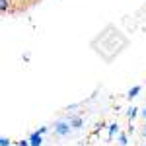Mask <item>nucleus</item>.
<instances>
[{"label": "nucleus", "instance_id": "nucleus-1", "mask_svg": "<svg viewBox=\"0 0 146 146\" xmlns=\"http://www.w3.org/2000/svg\"><path fill=\"white\" fill-rule=\"evenodd\" d=\"M53 129H55V135L60 136V138H66V136L72 135V127L68 123V119H56L55 123H53Z\"/></svg>", "mask_w": 146, "mask_h": 146}, {"label": "nucleus", "instance_id": "nucleus-2", "mask_svg": "<svg viewBox=\"0 0 146 146\" xmlns=\"http://www.w3.org/2000/svg\"><path fill=\"white\" fill-rule=\"evenodd\" d=\"M27 140H29L31 146H43V135H39L37 131H33L31 135L27 136Z\"/></svg>", "mask_w": 146, "mask_h": 146}, {"label": "nucleus", "instance_id": "nucleus-3", "mask_svg": "<svg viewBox=\"0 0 146 146\" xmlns=\"http://www.w3.org/2000/svg\"><path fill=\"white\" fill-rule=\"evenodd\" d=\"M68 123H70L72 129H76V131H78V129L84 127V119H82L80 115H70V117H68Z\"/></svg>", "mask_w": 146, "mask_h": 146}, {"label": "nucleus", "instance_id": "nucleus-4", "mask_svg": "<svg viewBox=\"0 0 146 146\" xmlns=\"http://www.w3.org/2000/svg\"><path fill=\"white\" fill-rule=\"evenodd\" d=\"M140 115V109L136 107V105H131L129 109H127V121L129 123H135V119Z\"/></svg>", "mask_w": 146, "mask_h": 146}, {"label": "nucleus", "instance_id": "nucleus-5", "mask_svg": "<svg viewBox=\"0 0 146 146\" xmlns=\"http://www.w3.org/2000/svg\"><path fill=\"white\" fill-rule=\"evenodd\" d=\"M140 92H142V86H138V84H136V86H133L131 90L127 92V100H129V101H133V100L136 98V96L140 94Z\"/></svg>", "mask_w": 146, "mask_h": 146}, {"label": "nucleus", "instance_id": "nucleus-6", "mask_svg": "<svg viewBox=\"0 0 146 146\" xmlns=\"http://www.w3.org/2000/svg\"><path fill=\"white\" fill-rule=\"evenodd\" d=\"M117 142H119V146H129V136H127L125 131H121V133L117 135Z\"/></svg>", "mask_w": 146, "mask_h": 146}, {"label": "nucleus", "instance_id": "nucleus-7", "mask_svg": "<svg viewBox=\"0 0 146 146\" xmlns=\"http://www.w3.org/2000/svg\"><path fill=\"white\" fill-rule=\"evenodd\" d=\"M107 133H109V138L117 136L119 133H121V131H119V125H117V123H111V125H109V131H107Z\"/></svg>", "mask_w": 146, "mask_h": 146}, {"label": "nucleus", "instance_id": "nucleus-8", "mask_svg": "<svg viewBox=\"0 0 146 146\" xmlns=\"http://www.w3.org/2000/svg\"><path fill=\"white\" fill-rule=\"evenodd\" d=\"M8 8H10V0H0V10L8 12Z\"/></svg>", "mask_w": 146, "mask_h": 146}, {"label": "nucleus", "instance_id": "nucleus-9", "mask_svg": "<svg viewBox=\"0 0 146 146\" xmlns=\"http://www.w3.org/2000/svg\"><path fill=\"white\" fill-rule=\"evenodd\" d=\"M0 146H12V140L8 136H2V138H0Z\"/></svg>", "mask_w": 146, "mask_h": 146}, {"label": "nucleus", "instance_id": "nucleus-10", "mask_svg": "<svg viewBox=\"0 0 146 146\" xmlns=\"http://www.w3.org/2000/svg\"><path fill=\"white\" fill-rule=\"evenodd\" d=\"M37 133H39V135H43V136H45L47 133H49V127H47V125H41V127L37 129Z\"/></svg>", "mask_w": 146, "mask_h": 146}, {"label": "nucleus", "instance_id": "nucleus-11", "mask_svg": "<svg viewBox=\"0 0 146 146\" xmlns=\"http://www.w3.org/2000/svg\"><path fill=\"white\" fill-rule=\"evenodd\" d=\"M140 117H142V121L146 123V103L142 105V107H140Z\"/></svg>", "mask_w": 146, "mask_h": 146}, {"label": "nucleus", "instance_id": "nucleus-12", "mask_svg": "<svg viewBox=\"0 0 146 146\" xmlns=\"http://www.w3.org/2000/svg\"><path fill=\"white\" fill-rule=\"evenodd\" d=\"M16 146H31V144H29V140L23 138V140H18V144H16Z\"/></svg>", "mask_w": 146, "mask_h": 146}, {"label": "nucleus", "instance_id": "nucleus-13", "mask_svg": "<svg viewBox=\"0 0 146 146\" xmlns=\"http://www.w3.org/2000/svg\"><path fill=\"white\" fill-rule=\"evenodd\" d=\"M140 136H142V138H144V140H146V125H144V127H142V129H140Z\"/></svg>", "mask_w": 146, "mask_h": 146}, {"label": "nucleus", "instance_id": "nucleus-14", "mask_svg": "<svg viewBox=\"0 0 146 146\" xmlns=\"http://www.w3.org/2000/svg\"><path fill=\"white\" fill-rule=\"evenodd\" d=\"M142 146H146V142H144V144H142Z\"/></svg>", "mask_w": 146, "mask_h": 146}]
</instances>
